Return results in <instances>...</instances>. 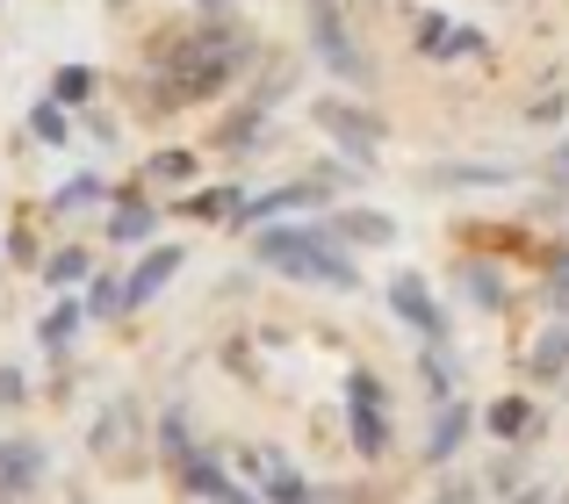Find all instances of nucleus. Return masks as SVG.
Segmentation results:
<instances>
[{"mask_svg": "<svg viewBox=\"0 0 569 504\" xmlns=\"http://www.w3.org/2000/svg\"><path fill=\"white\" fill-rule=\"evenodd\" d=\"M159 454H167V468H188L194 454H202L194 447V425H188V404H173L167 419H159Z\"/></svg>", "mask_w": 569, "mask_h": 504, "instance_id": "5701e85b", "label": "nucleus"}, {"mask_svg": "<svg viewBox=\"0 0 569 504\" xmlns=\"http://www.w3.org/2000/svg\"><path fill=\"white\" fill-rule=\"evenodd\" d=\"M490 491H498V497L527 491V462H519V454H498V468H490Z\"/></svg>", "mask_w": 569, "mask_h": 504, "instance_id": "7c9ffc66", "label": "nucleus"}, {"mask_svg": "<svg viewBox=\"0 0 569 504\" xmlns=\"http://www.w3.org/2000/svg\"><path fill=\"white\" fill-rule=\"evenodd\" d=\"M37 483H43V447L37 440H0V491L22 497V491H37Z\"/></svg>", "mask_w": 569, "mask_h": 504, "instance_id": "2eb2a0df", "label": "nucleus"}, {"mask_svg": "<svg viewBox=\"0 0 569 504\" xmlns=\"http://www.w3.org/2000/svg\"><path fill=\"white\" fill-rule=\"evenodd\" d=\"M318 202H332V181H318V173H303V181H281V188H267V195H246V202H238V216H231V224L260 231V224H274V216L318 210Z\"/></svg>", "mask_w": 569, "mask_h": 504, "instance_id": "0eeeda50", "label": "nucleus"}, {"mask_svg": "<svg viewBox=\"0 0 569 504\" xmlns=\"http://www.w3.org/2000/svg\"><path fill=\"white\" fill-rule=\"evenodd\" d=\"M80 303H87V317H123V274H94Z\"/></svg>", "mask_w": 569, "mask_h": 504, "instance_id": "cd10ccee", "label": "nucleus"}, {"mask_svg": "<svg viewBox=\"0 0 569 504\" xmlns=\"http://www.w3.org/2000/svg\"><path fill=\"white\" fill-rule=\"evenodd\" d=\"M469 433H476L469 396L440 404V411H432V433H426V462H432V468H455V462H461V447H469Z\"/></svg>", "mask_w": 569, "mask_h": 504, "instance_id": "9b49d317", "label": "nucleus"}, {"mask_svg": "<svg viewBox=\"0 0 569 504\" xmlns=\"http://www.w3.org/2000/svg\"><path fill=\"white\" fill-rule=\"evenodd\" d=\"M43 281H51L58 295H72V289H87L94 281V260H87V245H58V252H43Z\"/></svg>", "mask_w": 569, "mask_h": 504, "instance_id": "aec40b11", "label": "nucleus"}, {"mask_svg": "<svg viewBox=\"0 0 569 504\" xmlns=\"http://www.w3.org/2000/svg\"><path fill=\"white\" fill-rule=\"evenodd\" d=\"M173 483H181V497H209V504H217L223 491H231V462L202 447V454H194L188 468H173Z\"/></svg>", "mask_w": 569, "mask_h": 504, "instance_id": "f3484780", "label": "nucleus"}, {"mask_svg": "<svg viewBox=\"0 0 569 504\" xmlns=\"http://www.w3.org/2000/svg\"><path fill=\"white\" fill-rule=\"evenodd\" d=\"M476 497H483V483H476V476H447L432 504H476Z\"/></svg>", "mask_w": 569, "mask_h": 504, "instance_id": "c9c22d12", "label": "nucleus"}, {"mask_svg": "<svg viewBox=\"0 0 569 504\" xmlns=\"http://www.w3.org/2000/svg\"><path fill=\"white\" fill-rule=\"evenodd\" d=\"M490 37L469 22H455V14H418V58H432V65H455V58H483Z\"/></svg>", "mask_w": 569, "mask_h": 504, "instance_id": "1a4fd4ad", "label": "nucleus"}, {"mask_svg": "<svg viewBox=\"0 0 569 504\" xmlns=\"http://www.w3.org/2000/svg\"><path fill=\"white\" fill-rule=\"evenodd\" d=\"M101 231H109L116 245H152V231H159V210L138 195V188H130V195H116V202H109V224H101Z\"/></svg>", "mask_w": 569, "mask_h": 504, "instance_id": "4468645a", "label": "nucleus"}, {"mask_svg": "<svg viewBox=\"0 0 569 504\" xmlns=\"http://www.w3.org/2000/svg\"><path fill=\"white\" fill-rule=\"evenodd\" d=\"M94 202H101V181H94V173H72V181L51 195V210L58 216H80V210H94Z\"/></svg>", "mask_w": 569, "mask_h": 504, "instance_id": "c85d7f7f", "label": "nucleus"}, {"mask_svg": "<svg viewBox=\"0 0 569 504\" xmlns=\"http://www.w3.org/2000/svg\"><path fill=\"white\" fill-rule=\"evenodd\" d=\"M246 65H252L246 29H231V22L188 29V37L159 43V58H152V109L144 115H173V109H194V101H217Z\"/></svg>", "mask_w": 569, "mask_h": 504, "instance_id": "f257e3e1", "label": "nucleus"}, {"mask_svg": "<svg viewBox=\"0 0 569 504\" xmlns=\"http://www.w3.org/2000/svg\"><path fill=\"white\" fill-rule=\"evenodd\" d=\"M80 324H87V303H80V295H58V303L43 310V324H37L43 353H66L72 339H80Z\"/></svg>", "mask_w": 569, "mask_h": 504, "instance_id": "6ab92c4d", "label": "nucleus"}, {"mask_svg": "<svg viewBox=\"0 0 569 504\" xmlns=\"http://www.w3.org/2000/svg\"><path fill=\"white\" fill-rule=\"evenodd\" d=\"M181 266H188V245H144V260L123 274V317H130V310H144V303H152V295L167 289V281L181 274Z\"/></svg>", "mask_w": 569, "mask_h": 504, "instance_id": "9d476101", "label": "nucleus"}, {"mask_svg": "<svg viewBox=\"0 0 569 504\" xmlns=\"http://www.w3.org/2000/svg\"><path fill=\"white\" fill-rule=\"evenodd\" d=\"M51 101L58 109H87V101H94V72L87 65H58L51 72Z\"/></svg>", "mask_w": 569, "mask_h": 504, "instance_id": "bb28decb", "label": "nucleus"}, {"mask_svg": "<svg viewBox=\"0 0 569 504\" xmlns=\"http://www.w3.org/2000/svg\"><path fill=\"white\" fill-rule=\"evenodd\" d=\"M483 433L505 440V447H512V440H527L533 433V396H498V404L483 411Z\"/></svg>", "mask_w": 569, "mask_h": 504, "instance_id": "412c9836", "label": "nucleus"}, {"mask_svg": "<svg viewBox=\"0 0 569 504\" xmlns=\"http://www.w3.org/2000/svg\"><path fill=\"white\" fill-rule=\"evenodd\" d=\"M238 188H202V195H188V216L194 224H217V216H238Z\"/></svg>", "mask_w": 569, "mask_h": 504, "instance_id": "c756f323", "label": "nucleus"}, {"mask_svg": "<svg viewBox=\"0 0 569 504\" xmlns=\"http://www.w3.org/2000/svg\"><path fill=\"white\" fill-rule=\"evenodd\" d=\"M347 440L361 462H382L397 447V419H389V382L376 367H353L347 375Z\"/></svg>", "mask_w": 569, "mask_h": 504, "instance_id": "7ed1b4c3", "label": "nucleus"}, {"mask_svg": "<svg viewBox=\"0 0 569 504\" xmlns=\"http://www.w3.org/2000/svg\"><path fill=\"white\" fill-rule=\"evenodd\" d=\"M130 433H138V404H130V396H116V404L94 419V462H123V454H130Z\"/></svg>", "mask_w": 569, "mask_h": 504, "instance_id": "dca6fc26", "label": "nucleus"}, {"mask_svg": "<svg viewBox=\"0 0 569 504\" xmlns=\"http://www.w3.org/2000/svg\"><path fill=\"white\" fill-rule=\"evenodd\" d=\"M252 260L289 274V281H310V289H339V295L361 289V260L325 224H260L252 231Z\"/></svg>", "mask_w": 569, "mask_h": 504, "instance_id": "f03ea898", "label": "nucleus"}, {"mask_svg": "<svg viewBox=\"0 0 569 504\" xmlns=\"http://www.w3.org/2000/svg\"><path fill=\"white\" fill-rule=\"evenodd\" d=\"M29 138H37V144H58V152H66V144H72V109H58V101L43 94L37 109H29Z\"/></svg>", "mask_w": 569, "mask_h": 504, "instance_id": "a878e982", "label": "nucleus"}, {"mask_svg": "<svg viewBox=\"0 0 569 504\" xmlns=\"http://www.w3.org/2000/svg\"><path fill=\"white\" fill-rule=\"evenodd\" d=\"M541 181H548V195H569V138L548 152V173H541Z\"/></svg>", "mask_w": 569, "mask_h": 504, "instance_id": "f704fd0d", "label": "nucleus"}, {"mask_svg": "<svg viewBox=\"0 0 569 504\" xmlns=\"http://www.w3.org/2000/svg\"><path fill=\"white\" fill-rule=\"evenodd\" d=\"M461 281H469V303L476 310H505V303H512V289H505V274L490 260H469V266H461Z\"/></svg>", "mask_w": 569, "mask_h": 504, "instance_id": "393cba45", "label": "nucleus"}, {"mask_svg": "<svg viewBox=\"0 0 569 504\" xmlns=\"http://www.w3.org/2000/svg\"><path fill=\"white\" fill-rule=\"evenodd\" d=\"M144 173H152V181H194V152H159Z\"/></svg>", "mask_w": 569, "mask_h": 504, "instance_id": "2f4dec72", "label": "nucleus"}, {"mask_svg": "<svg viewBox=\"0 0 569 504\" xmlns=\"http://www.w3.org/2000/svg\"><path fill=\"white\" fill-rule=\"evenodd\" d=\"M310 115H318V130L339 144V152H347L353 173H368L382 159V115L376 109H361V101H347V94H325Z\"/></svg>", "mask_w": 569, "mask_h": 504, "instance_id": "20e7f679", "label": "nucleus"}, {"mask_svg": "<svg viewBox=\"0 0 569 504\" xmlns=\"http://www.w3.org/2000/svg\"><path fill=\"white\" fill-rule=\"evenodd\" d=\"M389 317H397L418 346H447V310H440V295H432V281L411 274V266L389 274Z\"/></svg>", "mask_w": 569, "mask_h": 504, "instance_id": "39448f33", "label": "nucleus"}, {"mask_svg": "<svg viewBox=\"0 0 569 504\" xmlns=\"http://www.w3.org/2000/svg\"><path fill=\"white\" fill-rule=\"evenodd\" d=\"M260 130H267V101L252 94L238 115H223V123H217V144H223V152H252V144H260Z\"/></svg>", "mask_w": 569, "mask_h": 504, "instance_id": "4be33fe9", "label": "nucleus"}, {"mask_svg": "<svg viewBox=\"0 0 569 504\" xmlns=\"http://www.w3.org/2000/svg\"><path fill=\"white\" fill-rule=\"evenodd\" d=\"M519 167H505V159H455V167H432L426 188H440V195H476V188H512Z\"/></svg>", "mask_w": 569, "mask_h": 504, "instance_id": "f8f14e48", "label": "nucleus"}, {"mask_svg": "<svg viewBox=\"0 0 569 504\" xmlns=\"http://www.w3.org/2000/svg\"><path fill=\"white\" fill-rule=\"evenodd\" d=\"M318 224L332 231L347 252H361V245H397V216H389V210H325Z\"/></svg>", "mask_w": 569, "mask_h": 504, "instance_id": "ddd939ff", "label": "nucleus"}, {"mask_svg": "<svg viewBox=\"0 0 569 504\" xmlns=\"http://www.w3.org/2000/svg\"><path fill=\"white\" fill-rule=\"evenodd\" d=\"M548 303H569V252L548 260Z\"/></svg>", "mask_w": 569, "mask_h": 504, "instance_id": "e433bc0d", "label": "nucleus"}, {"mask_svg": "<svg viewBox=\"0 0 569 504\" xmlns=\"http://www.w3.org/2000/svg\"><path fill=\"white\" fill-rule=\"evenodd\" d=\"M310 43H318V58L339 72V80L361 87L368 80V58H361V37L347 29V0H310Z\"/></svg>", "mask_w": 569, "mask_h": 504, "instance_id": "423d86ee", "label": "nucleus"}, {"mask_svg": "<svg viewBox=\"0 0 569 504\" xmlns=\"http://www.w3.org/2000/svg\"><path fill=\"white\" fill-rule=\"evenodd\" d=\"M418 375H426L432 404H455V396H461V375H455V353H447V346H418Z\"/></svg>", "mask_w": 569, "mask_h": 504, "instance_id": "b1692460", "label": "nucleus"}, {"mask_svg": "<svg viewBox=\"0 0 569 504\" xmlns=\"http://www.w3.org/2000/svg\"><path fill=\"white\" fill-rule=\"evenodd\" d=\"M14 404H29V375H22V367H0V411H14Z\"/></svg>", "mask_w": 569, "mask_h": 504, "instance_id": "473e14b6", "label": "nucleus"}, {"mask_svg": "<svg viewBox=\"0 0 569 504\" xmlns=\"http://www.w3.org/2000/svg\"><path fill=\"white\" fill-rule=\"evenodd\" d=\"M562 115H569V94H562V87H556V94H541V101H533V109H527V123H562Z\"/></svg>", "mask_w": 569, "mask_h": 504, "instance_id": "72a5a7b5", "label": "nucleus"}, {"mask_svg": "<svg viewBox=\"0 0 569 504\" xmlns=\"http://www.w3.org/2000/svg\"><path fill=\"white\" fill-rule=\"evenodd\" d=\"M527 375H533V382H562V375H569V317H562V324H548V332L533 339Z\"/></svg>", "mask_w": 569, "mask_h": 504, "instance_id": "a211bd4d", "label": "nucleus"}, {"mask_svg": "<svg viewBox=\"0 0 569 504\" xmlns=\"http://www.w3.org/2000/svg\"><path fill=\"white\" fill-rule=\"evenodd\" d=\"M238 462L252 468V483H260V497H267V504H318L310 476H303V468H296L281 447H246Z\"/></svg>", "mask_w": 569, "mask_h": 504, "instance_id": "6e6552de", "label": "nucleus"}]
</instances>
